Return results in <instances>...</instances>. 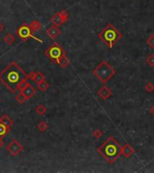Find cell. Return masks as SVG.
Here are the masks:
<instances>
[{
    "label": "cell",
    "mask_w": 154,
    "mask_h": 173,
    "mask_svg": "<svg viewBox=\"0 0 154 173\" xmlns=\"http://www.w3.org/2000/svg\"><path fill=\"white\" fill-rule=\"evenodd\" d=\"M27 79L28 74L15 61H10L0 71V82L13 94L21 89Z\"/></svg>",
    "instance_id": "cell-1"
},
{
    "label": "cell",
    "mask_w": 154,
    "mask_h": 173,
    "mask_svg": "<svg viewBox=\"0 0 154 173\" xmlns=\"http://www.w3.org/2000/svg\"><path fill=\"white\" fill-rule=\"evenodd\" d=\"M97 151L105 159V162L113 163L121 156L122 146L113 137H109L97 149Z\"/></svg>",
    "instance_id": "cell-2"
},
{
    "label": "cell",
    "mask_w": 154,
    "mask_h": 173,
    "mask_svg": "<svg viewBox=\"0 0 154 173\" xmlns=\"http://www.w3.org/2000/svg\"><path fill=\"white\" fill-rule=\"evenodd\" d=\"M98 38L107 44L109 48H113V45L122 38V34L112 24H109L99 32Z\"/></svg>",
    "instance_id": "cell-3"
},
{
    "label": "cell",
    "mask_w": 154,
    "mask_h": 173,
    "mask_svg": "<svg viewBox=\"0 0 154 173\" xmlns=\"http://www.w3.org/2000/svg\"><path fill=\"white\" fill-rule=\"evenodd\" d=\"M116 70L105 61L100 62L97 67L93 70V74L96 76L102 83H106L116 75Z\"/></svg>",
    "instance_id": "cell-4"
},
{
    "label": "cell",
    "mask_w": 154,
    "mask_h": 173,
    "mask_svg": "<svg viewBox=\"0 0 154 173\" xmlns=\"http://www.w3.org/2000/svg\"><path fill=\"white\" fill-rule=\"evenodd\" d=\"M44 54L49 58L50 61L58 64L59 59L62 55H66V51L61 45L57 43H53L51 46H49L44 51Z\"/></svg>",
    "instance_id": "cell-5"
},
{
    "label": "cell",
    "mask_w": 154,
    "mask_h": 173,
    "mask_svg": "<svg viewBox=\"0 0 154 173\" xmlns=\"http://www.w3.org/2000/svg\"><path fill=\"white\" fill-rule=\"evenodd\" d=\"M16 35L18 36V38L23 42H26L27 40H34V41H37L40 43H43V41L41 39L37 38L36 36L33 35V32L32 31V29L30 28V26L26 24H24L22 25H20L19 27L16 29Z\"/></svg>",
    "instance_id": "cell-6"
},
{
    "label": "cell",
    "mask_w": 154,
    "mask_h": 173,
    "mask_svg": "<svg viewBox=\"0 0 154 173\" xmlns=\"http://www.w3.org/2000/svg\"><path fill=\"white\" fill-rule=\"evenodd\" d=\"M6 151H7L12 156H18L24 151V146L20 143L16 139H12L10 143L6 145Z\"/></svg>",
    "instance_id": "cell-7"
},
{
    "label": "cell",
    "mask_w": 154,
    "mask_h": 173,
    "mask_svg": "<svg viewBox=\"0 0 154 173\" xmlns=\"http://www.w3.org/2000/svg\"><path fill=\"white\" fill-rule=\"evenodd\" d=\"M20 93H21V94H23L26 97V99L28 100V99H30V98L34 97V95L36 94V89H35V88L31 83L26 82L22 86V89H20Z\"/></svg>",
    "instance_id": "cell-8"
},
{
    "label": "cell",
    "mask_w": 154,
    "mask_h": 173,
    "mask_svg": "<svg viewBox=\"0 0 154 173\" xmlns=\"http://www.w3.org/2000/svg\"><path fill=\"white\" fill-rule=\"evenodd\" d=\"M61 34V30L59 28V26L56 25H51V27H49L46 30V34L48 37H50L51 40H55L58 38V36H59Z\"/></svg>",
    "instance_id": "cell-9"
},
{
    "label": "cell",
    "mask_w": 154,
    "mask_h": 173,
    "mask_svg": "<svg viewBox=\"0 0 154 173\" xmlns=\"http://www.w3.org/2000/svg\"><path fill=\"white\" fill-rule=\"evenodd\" d=\"M97 96L104 101L107 100V99L112 96V91L106 86H104L97 91Z\"/></svg>",
    "instance_id": "cell-10"
},
{
    "label": "cell",
    "mask_w": 154,
    "mask_h": 173,
    "mask_svg": "<svg viewBox=\"0 0 154 173\" xmlns=\"http://www.w3.org/2000/svg\"><path fill=\"white\" fill-rule=\"evenodd\" d=\"M134 153V149H133L132 146L127 143L124 146H122V154L125 157V158H130L132 156V154Z\"/></svg>",
    "instance_id": "cell-11"
},
{
    "label": "cell",
    "mask_w": 154,
    "mask_h": 173,
    "mask_svg": "<svg viewBox=\"0 0 154 173\" xmlns=\"http://www.w3.org/2000/svg\"><path fill=\"white\" fill-rule=\"evenodd\" d=\"M50 20H51V22L56 26H61V24H64V21L62 20L61 15H59V13H56V14H54L51 17Z\"/></svg>",
    "instance_id": "cell-12"
},
{
    "label": "cell",
    "mask_w": 154,
    "mask_h": 173,
    "mask_svg": "<svg viewBox=\"0 0 154 173\" xmlns=\"http://www.w3.org/2000/svg\"><path fill=\"white\" fill-rule=\"evenodd\" d=\"M30 28L32 29V31L34 32H39L40 30L42 29V24L39 20H32V21L29 24Z\"/></svg>",
    "instance_id": "cell-13"
},
{
    "label": "cell",
    "mask_w": 154,
    "mask_h": 173,
    "mask_svg": "<svg viewBox=\"0 0 154 173\" xmlns=\"http://www.w3.org/2000/svg\"><path fill=\"white\" fill-rule=\"evenodd\" d=\"M70 59L66 55H62L61 58L59 59V61H58V64L61 66L62 69H65V68L68 67V66L70 65Z\"/></svg>",
    "instance_id": "cell-14"
},
{
    "label": "cell",
    "mask_w": 154,
    "mask_h": 173,
    "mask_svg": "<svg viewBox=\"0 0 154 173\" xmlns=\"http://www.w3.org/2000/svg\"><path fill=\"white\" fill-rule=\"evenodd\" d=\"M0 123H2L3 124L6 125L9 128H11L12 125H13L12 119L8 116H6V115H3L1 117H0Z\"/></svg>",
    "instance_id": "cell-15"
},
{
    "label": "cell",
    "mask_w": 154,
    "mask_h": 173,
    "mask_svg": "<svg viewBox=\"0 0 154 173\" xmlns=\"http://www.w3.org/2000/svg\"><path fill=\"white\" fill-rule=\"evenodd\" d=\"M49 88H50V84L47 82L45 79L37 83V89L42 92H45L46 90L49 89Z\"/></svg>",
    "instance_id": "cell-16"
},
{
    "label": "cell",
    "mask_w": 154,
    "mask_h": 173,
    "mask_svg": "<svg viewBox=\"0 0 154 173\" xmlns=\"http://www.w3.org/2000/svg\"><path fill=\"white\" fill-rule=\"evenodd\" d=\"M3 41L5 43L8 44V45H12L13 43H14L16 42V37L15 35L13 34H6L3 39Z\"/></svg>",
    "instance_id": "cell-17"
},
{
    "label": "cell",
    "mask_w": 154,
    "mask_h": 173,
    "mask_svg": "<svg viewBox=\"0 0 154 173\" xmlns=\"http://www.w3.org/2000/svg\"><path fill=\"white\" fill-rule=\"evenodd\" d=\"M9 131H10L9 127L3 124L2 123H0V137H5L9 132Z\"/></svg>",
    "instance_id": "cell-18"
},
{
    "label": "cell",
    "mask_w": 154,
    "mask_h": 173,
    "mask_svg": "<svg viewBox=\"0 0 154 173\" xmlns=\"http://www.w3.org/2000/svg\"><path fill=\"white\" fill-rule=\"evenodd\" d=\"M35 112H36V114H38L39 116H43L44 114H46L47 108L45 107L43 105L40 104L35 107Z\"/></svg>",
    "instance_id": "cell-19"
},
{
    "label": "cell",
    "mask_w": 154,
    "mask_h": 173,
    "mask_svg": "<svg viewBox=\"0 0 154 173\" xmlns=\"http://www.w3.org/2000/svg\"><path fill=\"white\" fill-rule=\"evenodd\" d=\"M49 128V125L46 122L44 121H40L39 124H37V129L41 132H43L45 131H47V129Z\"/></svg>",
    "instance_id": "cell-20"
},
{
    "label": "cell",
    "mask_w": 154,
    "mask_h": 173,
    "mask_svg": "<svg viewBox=\"0 0 154 173\" xmlns=\"http://www.w3.org/2000/svg\"><path fill=\"white\" fill-rule=\"evenodd\" d=\"M45 79V76L43 75V73L41 72V71H36V77H35V83L37 84L38 82L42 81V80H44Z\"/></svg>",
    "instance_id": "cell-21"
},
{
    "label": "cell",
    "mask_w": 154,
    "mask_h": 173,
    "mask_svg": "<svg viewBox=\"0 0 154 173\" xmlns=\"http://www.w3.org/2000/svg\"><path fill=\"white\" fill-rule=\"evenodd\" d=\"M15 98H16V100L19 104H24L26 100H27V99H26V97L23 94H21V93H20V94H18V95H16Z\"/></svg>",
    "instance_id": "cell-22"
},
{
    "label": "cell",
    "mask_w": 154,
    "mask_h": 173,
    "mask_svg": "<svg viewBox=\"0 0 154 173\" xmlns=\"http://www.w3.org/2000/svg\"><path fill=\"white\" fill-rule=\"evenodd\" d=\"M146 62L148 63V65L151 66V67H154V54H150L147 57Z\"/></svg>",
    "instance_id": "cell-23"
},
{
    "label": "cell",
    "mask_w": 154,
    "mask_h": 173,
    "mask_svg": "<svg viewBox=\"0 0 154 173\" xmlns=\"http://www.w3.org/2000/svg\"><path fill=\"white\" fill-rule=\"evenodd\" d=\"M147 43L149 44V46L154 50V34H152L148 39H147Z\"/></svg>",
    "instance_id": "cell-24"
},
{
    "label": "cell",
    "mask_w": 154,
    "mask_h": 173,
    "mask_svg": "<svg viewBox=\"0 0 154 173\" xmlns=\"http://www.w3.org/2000/svg\"><path fill=\"white\" fill-rule=\"evenodd\" d=\"M92 134H93V136H94V138H95V139H99V138H101V136L103 135V132H102L101 130L97 129V130H95L93 132Z\"/></svg>",
    "instance_id": "cell-25"
},
{
    "label": "cell",
    "mask_w": 154,
    "mask_h": 173,
    "mask_svg": "<svg viewBox=\"0 0 154 173\" xmlns=\"http://www.w3.org/2000/svg\"><path fill=\"white\" fill-rule=\"evenodd\" d=\"M145 90L149 93H151L154 91V85L151 82H149L145 85Z\"/></svg>",
    "instance_id": "cell-26"
},
{
    "label": "cell",
    "mask_w": 154,
    "mask_h": 173,
    "mask_svg": "<svg viewBox=\"0 0 154 173\" xmlns=\"http://www.w3.org/2000/svg\"><path fill=\"white\" fill-rule=\"evenodd\" d=\"M35 77H36V72H34V71H32L28 74V78L32 82L35 81Z\"/></svg>",
    "instance_id": "cell-27"
},
{
    "label": "cell",
    "mask_w": 154,
    "mask_h": 173,
    "mask_svg": "<svg viewBox=\"0 0 154 173\" xmlns=\"http://www.w3.org/2000/svg\"><path fill=\"white\" fill-rule=\"evenodd\" d=\"M4 146V140H3V137H0V149Z\"/></svg>",
    "instance_id": "cell-28"
},
{
    "label": "cell",
    "mask_w": 154,
    "mask_h": 173,
    "mask_svg": "<svg viewBox=\"0 0 154 173\" xmlns=\"http://www.w3.org/2000/svg\"><path fill=\"white\" fill-rule=\"evenodd\" d=\"M4 29H5V26H4V24H2V23H0V34L4 31Z\"/></svg>",
    "instance_id": "cell-29"
},
{
    "label": "cell",
    "mask_w": 154,
    "mask_h": 173,
    "mask_svg": "<svg viewBox=\"0 0 154 173\" xmlns=\"http://www.w3.org/2000/svg\"><path fill=\"white\" fill-rule=\"evenodd\" d=\"M150 111H151V115L154 116V105L151 106V109H150Z\"/></svg>",
    "instance_id": "cell-30"
},
{
    "label": "cell",
    "mask_w": 154,
    "mask_h": 173,
    "mask_svg": "<svg viewBox=\"0 0 154 173\" xmlns=\"http://www.w3.org/2000/svg\"><path fill=\"white\" fill-rule=\"evenodd\" d=\"M0 103H1V99H0Z\"/></svg>",
    "instance_id": "cell-31"
}]
</instances>
